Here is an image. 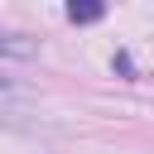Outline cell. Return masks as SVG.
Here are the masks:
<instances>
[{
  "instance_id": "obj_1",
  "label": "cell",
  "mask_w": 154,
  "mask_h": 154,
  "mask_svg": "<svg viewBox=\"0 0 154 154\" xmlns=\"http://www.w3.org/2000/svg\"><path fill=\"white\" fill-rule=\"evenodd\" d=\"M0 53L5 58H38V43H29L24 34H5L0 38Z\"/></svg>"
},
{
  "instance_id": "obj_2",
  "label": "cell",
  "mask_w": 154,
  "mask_h": 154,
  "mask_svg": "<svg viewBox=\"0 0 154 154\" xmlns=\"http://www.w3.org/2000/svg\"><path fill=\"white\" fill-rule=\"evenodd\" d=\"M106 14V5H67V19L72 24H96Z\"/></svg>"
}]
</instances>
